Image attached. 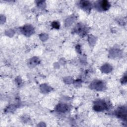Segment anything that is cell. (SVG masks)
<instances>
[{"mask_svg": "<svg viewBox=\"0 0 127 127\" xmlns=\"http://www.w3.org/2000/svg\"><path fill=\"white\" fill-rule=\"evenodd\" d=\"M110 6V4L107 1H103L101 2V7L104 11H106L108 9Z\"/></svg>", "mask_w": 127, "mask_h": 127, "instance_id": "cell-1", "label": "cell"}]
</instances>
